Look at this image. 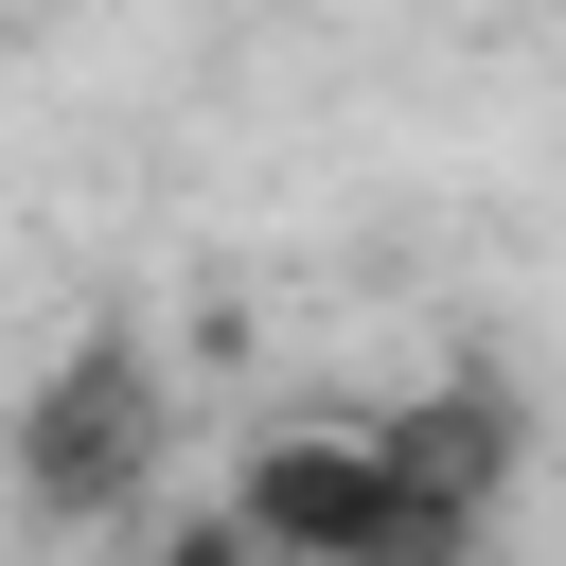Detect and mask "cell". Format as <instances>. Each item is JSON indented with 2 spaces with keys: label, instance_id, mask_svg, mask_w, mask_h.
I'll return each mask as SVG.
<instances>
[{
  "label": "cell",
  "instance_id": "6da1fadb",
  "mask_svg": "<svg viewBox=\"0 0 566 566\" xmlns=\"http://www.w3.org/2000/svg\"><path fill=\"white\" fill-rule=\"evenodd\" d=\"M495 495H513V407L424 389V407L265 442L230 478V531H248V566H478Z\"/></svg>",
  "mask_w": 566,
  "mask_h": 566
},
{
  "label": "cell",
  "instance_id": "7a4b0ae2",
  "mask_svg": "<svg viewBox=\"0 0 566 566\" xmlns=\"http://www.w3.org/2000/svg\"><path fill=\"white\" fill-rule=\"evenodd\" d=\"M142 442H159V371L106 336V354H71L53 389H35V424H18V460H35V495L53 513H106L124 478H142Z\"/></svg>",
  "mask_w": 566,
  "mask_h": 566
}]
</instances>
